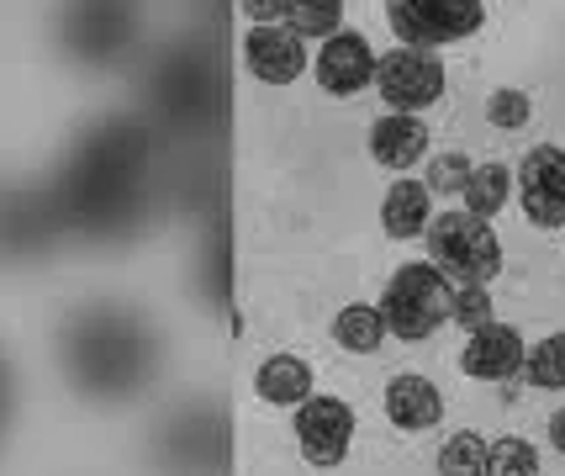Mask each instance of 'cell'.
Returning a JSON list of instances; mask_svg holds the SVG:
<instances>
[{
	"label": "cell",
	"mask_w": 565,
	"mask_h": 476,
	"mask_svg": "<svg viewBox=\"0 0 565 476\" xmlns=\"http://www.w3.org/2000/svg\"><path fill=\"white\" fill-rule=\"evenodd\" d=\"M381 313H386V328L396 339L418 345L428 334H439L444 324H455V286L439 265H402L386 292H381Z\"/></svg>",
	"instance_id": "obj_1"
},
{
	"label": "cell",
	"mask_w": 565,
	"mask_h": 476,
	"mask_svg": "<svg viewBox=\"0 0 565 476\" xmlns=\"http://www.w3.org/2000/svg\"><path fill=\"white\" fill-rule=\"evenodd\" d=\"M428 254L444 276H455L460 286H487V281L502 276V244L487 228V218H470L466 207L460 212H439L434 228H428Z\"/></svg>",
	"instance_id": "obj_2"
},
{
	"label": "cell",
	"mask_w": 565,
	"mask_h": 476,
	"mask_svg": "<svg viewBox=\"0 0 565 476\" xmlns=\"http://www.w3.org/2000/svg\"><path fill=\"white\" fill-rule=\"evenodd\" d=\"M386 22L402 38V49H439V43H460L470 32H481L487 6L481 0H392Z\"/></svg>",
	"instance_id": "obj_3"
},
{
	"label": "cell",
	"mask_w": 565,
	"mask_h": 476,
	"mask_svg": "<svg viewBox=\"0 0 565 476\" xmlns=\"http://www.w3.org/2000/svg\"><path fill=\"white\" fill-rule=\"evenodd\" d=\"M375 91H381V101L392 106L396 117H418L444 96V64L423 49H392L381 53Z\"/></svg>",
	"instance_id": "obj_4"
},
{
	"label": "cell",
	"mask_w": 565,
	"mask_h": 476,
	"mask_svg": "<svg viewBox=\"0 0 565 476\" xmlns=\"http://www.w3.org/2000/svg\"><path fill=\"white\" fill-rule=\"evenodd\" d=\"M518 207L534 228H565V149L540 144L518 165Z\"/></svg>",
	"instance_id": "obj_5"
},
{
	"label": "cell",
	"mask_w": 565,
	"mask_h": 476,
	"mask_svg": "<svg viewBox=\"0 0 565 476\" xmlns=\"http://www.w3.org/2000/svg\"><path fill=\"white\" fill-rule=\"evenodd\" d=\"M296 445L312 466H339L354 445V408L344 398H307L296 408Z\"/></svg>",
	"instance_id": "obj_6"
},
{
	"label": "cell",
	"mask_w": 565,
	"mask_h": 476,
	"mask_svg": "<svg viewBox=\"0 0 565 476\" xmlns=\"http://www.w3.org/2000/svg\"><path fill=\"white\" fill-rule=\"evenodd\" d=\"M312 70H318V85L328 91V96H354V91L375 85L381 59L370 53L365 32H339V38H328V43L318 49Z\"/></svg>",
	"instance_id": "obj_7"
},
{
	"label": "cell",
	"mask_w": 565,
	"mask_h": 476,
	"mask_svg": "<svg viewBox=\"0 0 565 476\" xmlns=\"http://www.w3.org/2000/svg\"><path fill=\"white\" fill-rule=\"evenodd\" d=\"M318 53H307V43L286 32V27H248L244 38V70L265 85H291Z\"/></svg>",
	"instance_id": "obj_8"
},
{
	"label": "cell",
	"mask_w": 565,
	"mask_h": 476,
	"mask_svg": "<svg viewBox=\"0 0 565 476\" xmlns=\"http://www.w3.org/2000/svg\"><path fill=\"white\" fill-rule=\"evenodd\" d=\"M523 360H529V345H523V334L513 324H492L481 328V334H470L466 350H460V371L470 381H508L523 371Z\"/></svg>",
	"instance_id": "obj_9"
},
{
	"label": "cell",
	"mask_w": 565,
	"mask_h": 476,
	"mask_svg": "<svg viewBox=\"0 0 565 476\" xmlns=\"http://www.w3.org/2000/svg\"><path fill=\"white\" fill-rule=\"evenodd\" d=\"M386 419H392L396 429H434L444 419V398L439 387L428 377H418V371H402V377L386 381Z\"/></svg>",
	"instance_id": "obj_10"
},
{
	"label": "cell",
	"mask_w": 565,
	"mask_h": 476,
	"mask_svg": "<svg viewBox=\"0 0 565 476\" xmlns=\"http://www.w3.org/2000/svg\"><path fill=\"white\" fill-rule=\"evenodd\" d=\"M370 154L386 165V170H407V165H418L423 154H428V127L418 117H381V123L370 127Z\"/></svg>",
	"instance_id": "obj_11"
},
{
	"label": "cell",
	"mask_w": 565,
	"mask_h": 476,
	"mask_svg": "<svg viewBox=\"0 0 565 476\" xmlns=\"http://www.w3.org/2000/svg\"><path fill=\"white\" fill-rule=\"evenodd\" d=\"M381 223H386L392 239H423L434 228V191L423 180H396L392 191H386Z\"/></svg>",
	"instance_id": "obj_12"
},
{
	"label": "cell",
	"mask_w": 565,
	"mask_h": 476,
	"mask_svg": "<svg viewBox=\"0 0 565 476\" xmlns=\"http://www.w3.org/2000/svg\"><path fill=\"white\" fill-rule=\"evenodd\" d=\"M254 392L275 408H301L312 398V366L301 355H270L259 371H254Z\"/></svg>",
	"instance_id": "obj_13"
},
{
	"label": "cell",
	"mask_w": 565,
	"mask_h": 476,
	"mask_svg": "<svg viewBox=\"0 0 565 476\" xmlns=\"http://www.w3.org/2000/svg\"><path fill=\"white\" fill-rule=\"evenodd\" d=\"M386 334H392V328H386V313L370 307V302H349L344 313L333 318V339H339L349 355H375Z\"/></svg>",
	"instance_id": "obj_14"
},
{
	"label": "cell",
	"mask_w": 565,
	"mask_h": 476,
	"mask_svg": "<svg viewBox=\"0 0 565 476\" xmlns=\"http://www.w3.org/2000/svg\"><path fill=\"white\" fill-rule=\"evenodd\" d=\"M508 191H518V170L508 165H476L466 186V212L470 218H497L508 207Z\"/></svg>",
	"instance_id": "obj_15"
},
{
	"label": "cell",
	"mask_w": 565,
	"mask_h": 476,
	"mask_svg": "<svg viewBox=\"0 0 565 476\" xmlns=\"http://www.w3.org/2000/svg\"><path fill=\"white\" fill-rule=\"evenodd\" d=\"M286 32L328 43L344 32V6L339 0H286Z\"/></svg>",
	"instance_id": "obj_16"
},
{
	"label": "cell",
	"mask_w": 565,
	"mask_h": 476,
	"mask_svg": "<svg viewBox=\"0 0 565 476\" xmlns=\"http://www.w3.org/2000/svg\"><path fill=\"white\" fill-rule=\"evenodd\" d=\"M487 455H492V445H487L481 434L460 429V434H449V440H444L439 476H487Z\"/></svg>",
	"instance_id": "obj_17"
},
{
	"label": "cell",
	"mask_w": 565,
	"mask_h": 476,
	"mask_svg": "<svg viewBox=\"0 0 565 476\" xmlns=\"http://www.w3.org/2000/svg\"><path fill=\"white\" fill-rule=\"evenodd\" d=\"M523 371H529V381H534L540 392H565V334L540 339V345L529 350V360H523Z\"/></svg>",
	"instance_id": "obj_18"
},
{
	"label": "cell",
	"mask_w": 565,
	"mask_h": 476,
	"mask_svg": "<svg viewBox=\"0 0 565 476\" xmlns=\"http://www.w3.org/2000/svg\"><path fill=\"white\" fill-rule=\"evenodd\" d=\"M487 476H540V451L518 434H502L487 455Z\"/></svg>",
	"instance_id": "obj_19"
},
{
	"label": "cell",
	"mask_w": 565,
	"mask_h": 476,
	"mask_svg": "<svg viewBox=\"0 0 565 476\" xmlns=\"http://www.w3.org/2000/svg\"><path fill=\"white\" fill-rule=\"evenodd\" d=\"M455 324L470 328V334H481V328L497 324V302L487 286H460L455 292Z\"/></svg>",
	"instance_id": "obj_20"
},
{
	"label": "cell",
	"mask_w": 565,
	"mask_h": 476,
	"mask_svg": "<svg viewBox=\"0 0 565 476\" xmlns=\"http://www.w3.org/2000/svg\"><path fill=\"white\" fill-rule=\"evenodd\" d=\"M470 176H476V165H470L466 154H439L428 165V191H466Z\"/></svg>",
	"instance_id": "obj_21"
},
{
	"label": "cell",
	"mask_w": 565,
	"mask_h": 476,
	"mask_svg": "<svg viewBox=\"0 0 565 476\" xmlns=\"http://www.w3.org/2000/svg\"><path fill=\"white\" fill-rule=\"evenodd\" d=\"M529 117H534V101L523 96V91H497L487 101V123L492 127H523Z\"/></svg>",
	"instance_id": "obj_22"
},
{
	"label": "cell",
	"mask_w": 565,
	"mask_h": 476,
	"mask_svg": "<svg viewBox=\"0 0 565 476\" xmlns=\"http://www.w3.org/2000/svg\"><path fill=\"white\" fill-rule=\"evenodd\" d=\"M550 445H555V451L565 455V408L555 413V419H550Z\"/></svg>",
	"instance_id": "obj_23"
}]
</instances>
